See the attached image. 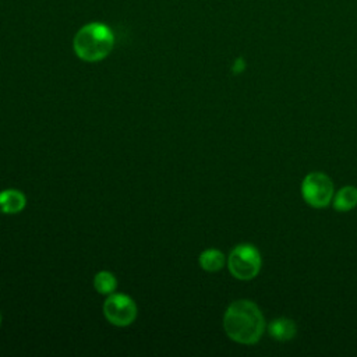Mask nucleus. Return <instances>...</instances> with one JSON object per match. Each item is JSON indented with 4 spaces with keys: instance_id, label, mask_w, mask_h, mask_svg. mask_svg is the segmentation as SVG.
<instances>
[{
    "instance_id": "f257e3e1",
    "label": "nucleus",
    "mask_w": 357,
    "mask_h": 357,
    "mask_svg": "<svg viewBox=\"0 0 357 357\" xmlns=\"http://www.w3.org/2000/svg\"><path fill=\"white\" fill-rule=\"evenodd\" d=\"M223 329L236 343L255 344L262 337L266 324L262 311L254 301L236 300L223 314Z\"/></svg>"
},
{
    "instance_id": "f03ea898",
    "label": "nucleus",
    "mask_w": 357,
    "mask_h": 357,
    "mask_svg": "<svg viewBox=\"0 0 357 357\" xmlns=\"http://www.w3.org/2000/svg\"><path fill=\"white\" fill-rule=\"evenodd\" d=\"M114 46V33L103 22H88L82 25L74 39L73 49L78 59L96 63L106 59Z\"/></svg>"
},
{
    "instance_id": "7ed1b4c3",
    "label": "nucleus",
    "mask_w": 357,
    "mask_h": 357,
    "mask_svg": "<svg viewBox=\"0 0 357 357\" xmlns=\"http://www.w3.org/2000/svg\"><path fill=\"white\" fill-rule=\"evenodd\" d=\"M226 264L233 278L238 280H251L259 273L262 258L259 250L255 245L243 243L237 244L230 251Z\"/></svg>"
},
{
    "instance_id": "20e7f679",
    "label": "nucleus",
    "mask_w": 357,
    "mask_h": 357,
    "mask_svg": "<svg viewBox=\"0 0 357 357\" xmlns=\"http://www.w3.org/2000/svg\"><path fill=\"white\" fill-rule=\"evenodd\" d=\"M335 194L333 183L328 174L322 172L308 173L301 183L303 199L312 208H325L332 202Z\"/></svg>"
},
{
    "instance_id": "39448f33",
    "label": "nucleus",
    "mask_w": 357,
    "mask_h": 357,
    "mask_svg": "<svg viewBox=\"0 0 357 357\" xmlns=\"http://www.w3.org/2000/svg\"><path fill=\"white\" fill-rule=\"evenodd\" d=\"M103 315L114 326H128L137 318V304L130 296L112 293L103 303Z\"/></svg>"
},
{
    "instance_id": "423d86ee",
    "label": "nucleus",
    "mask_w": 357,
    "mask_h": 357,
    "mask_svg": "<svg viewBox=\"0 0 357 357\" xmlns=\"http://www.w3.org/2000/svg\"><path fill=\"white\" fill-rule=\"evenodd\" d=\"M268 333L272 339L278 342H287L296 336L297 325L290 318H275L268 324Z\"/></svg>"
},
{
    "instance_id": "0eeeda50",
    "label": "nucleus",
    "mask_w": 357,
    "mask_h": 357,
    "mask_svg": "<svg viewBox=\"0 0 357 357\" xmlns=\"http://www.w3.org/2000/svg\"><path fill=\"white\" fill-rule=\"evenodd\" d=\"M26 205V198L25 195L14 188L3 190L0 192V211L3 213L14 215L21 212Z\"/></svg>"
},
{
    "instance_id": "6e6552de",
    "label": "nucleus",
    "mask_w": 357,
    "mask_h": 357,
    "mask_svg": "<svg viewBox=\"0 0 357 357\" xmlns=\"http://www.w3.org/2000/svg\"><path fill=\"white\" fill-rule=\"evenodd\" d=\"M332 205L337 212H349L357 206V187L344 185L339 188L332 198Z\"/></svg>"
},
{
    "instance_id": "1a4fd4ad",
    "label": "nucleus",
    "mask_w": 357,
    "mask_h": 357,
    "mask_svg": "<svg viewBox=\"0 0 357 357\" xmlns=\"http://www.w3.org/2000/svg\"><path fill=\"white\" fill-rule=\"evenodd\" d=\"M199 266L206 271V272H219L225 264H226V257L220 250L216 248H208L199 254Z\"/></svg>"
},
{
    "instance_id": "9d476101",
    "label": "nucleus",
    "mask_w": 357,
    "mask_h": 357,
    "mask_svg": "<svg viewBox=\"0 0 357 357\" xmlns=\"http://www.w3.org/2000/svg\"><path fill=\"white\" fill-rule=\"evenodd\" d=\"M93 286L98 293L109 296V294L114 293V290L117 287V279L112 272L100 271L93 278Z\"/></svg>"
},
{
    "instance_id": "9b49d317",
    "label": "nucleus",
    "mask_w": 357,
    "mask_h": 357,
    "mask_svg": "<svg viewBox=\"0 0 357 357\" xmlns=\"http://www.w3.org/2000/svg\"><path fill=\"white\" fill-rule=\"evenodd\" d=\"M244 70V61H243V59H237L236 61H234V64H233V71L236 73V74H238V73H241Z\"/></svg>"
},
{
    "instance_id": "f8f14e48",
    "label": "nucleus",
    "mask_w": 357,
    "mask_h": 357,
    "mask_svg": "<svg viewBox=\"0 0 357 357\" xmlns=\"http://www.w3.org/2000/svg\"><path fill=\"white\" fill-rule=\"evenodd\" d=\"M1 319H3V317H1V311H0V325H1Z\"/></svg>"
}]
</instances>
